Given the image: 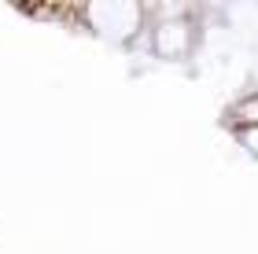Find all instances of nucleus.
I'll return each mask as SVG.
<instances>
[{"mask_svg": "<svg viewBox=\"0 0 258 254\" xmlns=\"http://www.w3.org/2000/svg\"><path fill=\"white\" fill-rule=\"evenodd\" d=\"M89 22L92 30L103 33L111 41H125L133 37L140 26V8L137 4H92L89 8Z\"/></svg>", "mask_w": 258, "mask_h": 254, "instance_id": "obj_1", "label": "nucleus"}, {"mask_svg": "<svg viewBox=\"0 0 258 254\" xmlns=\"http://www.w3.org/2000/svg\"><path fill=\"white\" fill-rule=\"evenodd\" d=\"M188 26L184 22H162V26L155 30V52L159 55H181L184 48H188Z\"/></svg>", "mask_w": 258, "mask_h": 254, "instance_id": "obj_2", "label": "nucleus"}, {"mask_svg": "<svg viewBox=\"0 0 258 254\" xmlns=\"http://www.w3.org/2000/svg\"><path fill=\"white\" fill-rule=\"evenodd\" d=\"M240 140H243V144H247L251 151L258 155V125H251V129H243V136H240Z\"/></svg>", "mask_w": 258, "mask_h": 254, "instance_id": "obj_3", "label": "nucleus"}]
</instances>
